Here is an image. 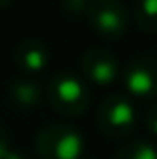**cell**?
<instances>
[{"mask_svg":"<svg viewBox=\"0 0 157 159\" xmlns=\"http://www.w3.org/2000/svg\"><path fill=\"white\" fill-rule=\"evenodd\" d=\"M47 101L63 117H78L91 105V91L83 79L73 73H59L48 81Z\"/></svg>","mask_w":157,"mask_h":159,"instance_id":"1","label":"cell"},{"mask_svg":"<svg viewBox=\"0 0 157 159\" xmlns=\"http://www.w3.org/2000/svg\"><path fill=\"white\" fill-rule=\"evenodd\" d=\"M34 147L43 159H78L85 149V141L81 131L73 125L51 123L38 131Z\"/></svg>","mask_w":157,"mask_h":159,"instance_id":"2","label":"cell"},{"mask_svg":"<svg viewBox=\"0 0 157 159\" xmlns=\"http://www.w3.org/2000/svg\"><path fill=\"white\" fill-rule=\"evenodd\" d=\"M137 125V111L125 95H109L97 109V127L107 139H125Z\"/></svg>","mask_w":157,"mask_h":159,"instance_id":"3","label":"cell"},{"mask_svg":"<svg viewBox=\"0 0 157 159\" xmlns=\"http://www.w3.org/2000/svg\"><path fill=\"white\" fill-rule=\"evenodd\" d=\"M87 18L95 34L103 40H119L129 30V12L121 0H93Z\"/></svg>","mask_w":157,"mask_h":159,"instance_id":"4","label":"cell"},{"mask_svg":"<svg viewBox=\"0 0 157 159\" xmlns=\"http://www.w3.org/2000/svg\"><path fill=\"white\" fill-rule=\"evenodd\" d=\"M123 85L137 99L157 97V58L151 54L135 57L123 70Z\"/></svg>","mask_w":157,"mask_h":159,"instance_id":"5","label":"cell"},{"mask_svg":"<svg viewBox=\"0 0 157 159\" xmlns=\"http://www.w3.org/2000/svg\"><path fill=\"white\" fill-rule=\"evenodd\" d=\"M81 73L89 83H95L99 87H109L119 77V65L117 58L107 48L95 47L81 57Z\"/></svg>","mask_w":157,"mask_h":159,"instance_id":"6","label":"cell"},{"mask_svg":"<svg viewBox=\"0 0 157 159\" xmlns=\"http://www.w3.org/2000/svg\"><path fill=\"white\" fill-rule=\"evenodd\" d=\"M14 65L28 77L44 73L48 66V48L36 39H26L14 48Z\"/></svg>","mask_w":157,"mask_h":159,"instance_id":"7","label":"cell"},{"mask_svg":"<svg viewBox=\"0 0 157 159\" xmlns=\"http://www.w3.org/2000/svg\"><path fill=\"white\" fill-rule=\"evenodd\" d=\"M10 101L14 103L22 111H32L34 107H38L40 99H43V89L36 81L32 79H20L10 85Z\"/></svg>","mask_w":157,"mask_h":159,"instance_id":"8","label":"cell"},{"mask_svg":"<svg viewBox=\"0 0 157 159\" xmlns=\"http://www.w3.org/2000/svg\"><path fill=\"white\" fill-rule=\"evenodd\" d=\"M133 16L143 32L157 34V0H135Z\"/></svg>","mask_w":157,"mask_h":159,"instance_id":"9","label":"cell"},{"mask_svg":"<svg viewBox=\"0 0 157 159\" xmlns=\"http://www.w3.org/2000/svg\"><path fill=\"white\" fill-rule=\"evenodd\" d=\"M115 159H157V145L147 139L127 141L115 153Z\"/></svg>","mask_w":157,"mask_h":159,"instance_id":"10","label":"cell"},{"mask_svg":"<svg viewBox=\"0 0 157 159\" xmlns=\"http://www.w3.org/2000/svg\"><path fill=\"white\" fill-rule=\"evenodd\" d=\"M91 2H93V0H61L63 8L69 12V14H83V12L87 14Z\"/></svg>","mask_w":157,"mask_h":159,"instance_id":"11","label":"cell"},{"mask_svg":"<svg viewBox=\"0 0 157 159\" xmlns=\"http://www.w3.org/2000/svg\"><path fill=\"white\" fill-rule=\"evenodd\" d=\"M12 145H10V135H8L6 127L0 123V159H8L12 155Z\"/></svg>","mask_w":157,"mask_h":159,"instance_id":"12","label":"cell"},{"mask_svg":"<svg viewBox=\"0 0 157 159\" xmlns=\"http://www.w3.org/2000/svg\"><path fill=\"white\" fill-rule=\"evenodd\" d=\"M143 121H145L147 131H149L151 135L157 139V103H155V105H151V107L145 111V117H143Z\"/></svg>","mask_w":157,"mask_h":159,"instance_id":"13","label":"cell"},{"mask_svg":"<svg viewBox=\"0 0 157 159\" xmlns=\"http://www.w3.org/2000/svg\"><path fill=\"white\" fill-rule=\"evenodd\" d=\"M8 159H30L26 155V153H22V151H18V149H14V151H12V155L8 157Z\"/></svg>","mask_w":157,"mask_h":159,"instance_id":"14","label":"cell"},{"mask_svg":"<svg viewBox=\"0 0 157 159\" xmlns=\"http://www.w3.org/2000/svg\"><path fill=\"white\" fill-rule=\"evenodd\" d=\"M10 2H12V0H0V8H6Z\"/></svg>","mask_w":157,"mask_h":159,"instance_id":"15","label":"cell"}]
</instances>
